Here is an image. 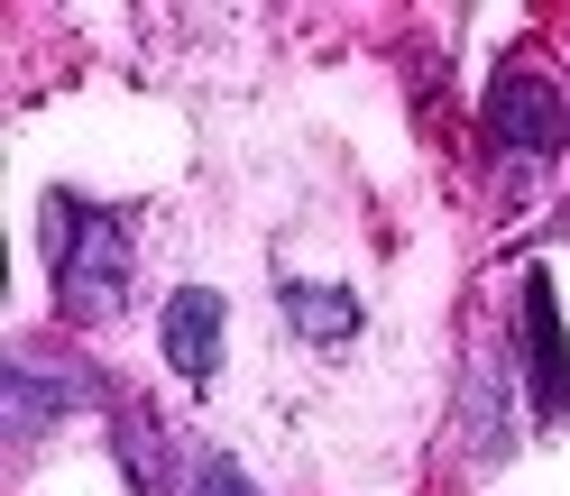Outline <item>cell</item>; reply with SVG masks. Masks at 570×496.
<instances>
[{"instance_id": "5", "label": "cell", "mask_w": 570, "mask_h": 496, "mask_svg": "<svg viewBox=\"0 0 570 496\" xmlns=\"http://www.w3.org/2000/svg\"><path fill=\"white\" fill-rule=\"evenodd\" d=\"M222 340H230V313L212 286H175L166 295V368L185 386H212L222 377Z\"/></svg>"}, {"instance_id": "1", "label": "cell", "mask_w": 570, "mask_h": 496, "mask_svg": "<svg viewBox=\"0 0 570 496\" xmlns=\"http://www.w3.org/2000/svg\"><path fill=\"white\" fill-rule=\"evenodd\" d=\"M47 267H56V304L75 323H111L129 304V221L111 202H83V194H47Z\"/></svg>"}, {"instance_id": "7", "label": "cell", "mask_w": 570, "mask_h": 496, "mask_svg": "<svg viewBox=\"0 0 570 496\" xmlns=\"http://www.w3.org/2000/svg\"><path fill=\"white\" fill-rule=\"evenodd\" d=\"M515 450V423H507V368L479 359L470 368V459H507Z\"/></svg>"}, {"instance_id": "9", "label": "cell", "mask_w": 570, "mask_h": 496, "mask_svg": "<svg viewBox=\"0 0 570 496\" xmlns=\"http://www.w3.org/2000/svg\"><path fill=\"white\" fill-rule=\"evenodd\" d=\"M185 496H258V478H248L239 459H222V450H203V459H194V487H185Z\"/></svg>"}, {"instance_id": "6", "label": "cell", "mask_w": 570, "mask_h": 496, "mask_svg": "<svg viewBox=\"0 0 570 496\" xmlns=\"http://www.w3.org/2000/svg\"><path fill=\"white\" fill-rule=\"evenodd\" d=\"M285 323H295L304 340L341 349L350 331H360V295H350V286H285Z\"/></svg>"}, {"instance_id": "3", "label": "cell", "mask_w": 570, "mask_h": 496, "mask_svg": "<svg viewBox=\"0 0 570 496\" xmlns=\"http://www.w3.org/2000/svg\"><path fill=\"white\" fill-rule=\"evenodd\" d=\"M0 405H10V442H47L65 414L101 405V368L65 359V349L19 340V349H10V377H0Z\"/></svg>"}, {"instance_id": "8", "label": "cell", "mask_w": 570, "mask_h": 496, "mask_svg": "<svg viewBox=\"0 0 570 496\" xmlns=\"http://www.w3.org/2000/svg\"><path fill=\"white\" fill-rule=\"evenodd\" d=\"M120 459L148 496H175V459H166V423L148 405H120Z\"/></svg>"}, {"instance_id": "2", "label": "cell", "mask_w": 570, "mask_h": 496, "mask_svg": "<svg viewBox=\"0 0 570 496\" xmlns=\"http://www.w3.org/2000/svg\"><path fill=\"white\" fill-rule=\"evenodd\" d=\"M488 157H497V185H507L515 202L543 185V175L561 166V138H570V111H561V92L552 75H533V65H507V75L488 83Z\"/></svg>"}, {"instance_id": "4", "label": "cell", "mask_w": 570, "mask_h": 496, "mask_svg": "<svg viewBox=\"0 0 570 496\" xmlns=\"http://www.w3.org/2000/svg\"><path fill=\"white\" fill-rule=\"evenodd\" d=\"M524 386H533V414L543 423H570V331H561V304H552V286L533 276L524 286Z\"/></svg>"}]
</instances>
